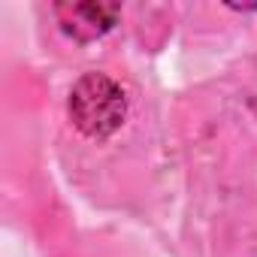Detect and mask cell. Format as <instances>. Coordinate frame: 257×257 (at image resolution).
I'll list each match as a JSON object with an SVG mask.
<instances>
[{"instance_id":"cell-1","label":"cell","mask_w":257,"mask_h":257,"mask_svg":"<svg viewBox=\"0 0 257 257\" xmlns=\"http://www.w3.org/2000/svg\"><path fill=\"white\" fill-rule=\"evenodd\" d=\"M67 112L79 134H85L88 140H106L127 115V97L112 76L94 70L70 88Z\"/></svg>"},{"instance_id":"cell-2","label":"cell","mask_w":257,"mask_h":257,"mask_svg":"<svg viewBox=\"0 0 257 257\" xmlns=\"http://www.w3.org/2000/svg\"><path fill=\"white\" fill-rule=\"evenodd\" d=\"M55 16L67 37L79 43H91L115 28L121 7L118 4H55Z\"/></svg>"}]
</instances>
